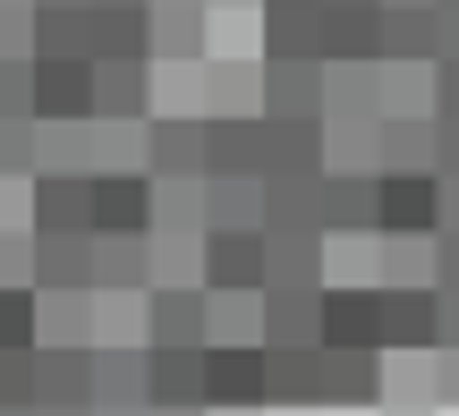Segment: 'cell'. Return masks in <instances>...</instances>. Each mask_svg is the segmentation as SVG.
Masks as SVG:
<instances>
[{"instance_id": "cell-1", "label": "cell", "mask_w": 459, "mask_h": 416, "mask_svg": "<svg viewBox=\"0 0 459 416\" xmlns=\"http://www.w3.org/2000/svg\"><path fill=\"white\" fill-rule=\"evenodd\" d=\"M443 230V170H375V238H434Z\"/></svg>"}, {"instance_id": "cell-2", "label": "cell", "mask_w": 459, "mask_h": 416, "mask_svg": "<svg viewBox=\"0 0 459 416\" xmlns=\"http://www.w3.org/2000/svg\"><path fill=\"white\" fill-rule=\"evenodd\" d=\"M204 408H273V349L264 340H204Z\"/></svg>"}, {"instance_id": "cell-3", "label": "cell", "mask_w": 459, "mask_h": 416, "mask_svg": "<svg viewBox=\"0 0 459 416\" xmlns=\"http://www.w3.org/2000/svg\"><path fill=\"white\" fill-rule=\"evenodd\" d=\"M443 349V289L392 281L383 289V357H434Z\"/></svg>"}, {"instance_id": "cell-4", "label": "cell", "mask_w": 459, "mask_h": 416, "mask_svg": "<svg viewBox=\"0 0 459 416\" xmlns=\"http://www.w3.org/2000/svg\"><path fill=\"white\" fill-rule=\"evenodd\" d=\"M145 340L153 349H204L213 340V289L204 281H162L145 298Z\"/></svg>"}, {"instance_id": "cell-5", "label": "cell", "mask_w": 459, "mask_h": 416, "mask_svg": "<svg viewBox=\"0 0 459 416\" xmlns=\"http://www.w3.org/2000/svg\"><path fill=\"white\" fill-rule=\"evenodd\" d=\"M264 281H273L264 230H204V289H264Z\"/></svg>"}, {"instance_id": "cell-6", "label": "cell", "mask_w": 459, "mask_h": 416, "mask_svg": "<svg viewBox=\"0 0 459 416\" xmlns=\"http://www.w3.org/2000/svg\"><path fill=\"white\" fill-rule=\"evenodd\" d=\"M434 51H443V0H383V60L434 68Z\"/></svg>"}, {"instance_id": "cell-7", "label": "cell", "mask_w": 459, "mask_h": 416, "mask_svg": "<svg viewBox=\"0 0 459 416\" xmlns=\"http://www.w3.org/2000/svg\"><path fill=\"white\" fill-rule=\"evenodd\" d=\"M153 230V179L145 170H102L94 179V238H145Z\"/></svg>"}, {"instance_id": "cell-8", "label": "cell", "mask_w": 459, "mask_h": 416, "mask_svg": "<svg viewBox=\"0 0 459 416\" xmlns=\"http://www.w3.org/2000/svg\"><path fill=\"white\" fill-rule=\"evenodd\" d=\"M324 349H383V281L324 289Z\"/></svg>"}, {"instance_id": "cell-9", "label": "cell", "mask_w": 459, "mask_h": 416, "mask_svg": "<svg viewBox=\"0 0 459 416\" xmlns=\"http://www.w3.org/2000/svg\"><path fill=\"white\" fill-rule=\"evenodd\" d=\"M264 119H324V60H264Z\"/></svg>"}, {"instance_id": "cell-10", "label": "cell", "mask_w": 459, "mask_h": 416, "mask_svg": "<svg viewBox=\"0 0 459 416\" xmlns=\"http://www.w3.org/2000/svg\"><path fill=\"white\" fill-rule=\"evenodd\" d=\"M145 408H204V349H145Z\"/></svg>"}, {"instance_id": "cell-11", "label": "cell", "mask_w": 459, "mask_h": 416, "mask_svg": "<svg viewBox=\"0 0 459 416\" xmlns=\"http://www.w3.org/2000/svg\"><path fill=\"white\" fill-rule=\"evenodd\" d=\"M324 230L375 238V170H324Z\"/></svg>"}, {"instance_id": "cell-12", "label": "cell", "mask_w": 459, "mask_h": 416, "mask_svg": "<svg viewBox=\"0 0 459 416\" xmlns=\"http://www.w3.org/2000/svg\"><path fill=\"white\" fill-rule=\"evenodd\" d=\"M153 179H204V119H153Z\"/></svg>"}, {"instance_id": "cell-13", "label": "cell", "mask_w": 459, "mask_h": 416, "mask_svg": "<svg viewBox=\"0 0 459 416\" xmlns=\"http://www.w3.org/2000/svg\"><path fill=\"white\" fill-rule=\"evenodd\" d=\"M375 357H383V349H324V400H332V408H366V400H383Z\"/></svg>"}, {"instance_id": "cell-14", "label": "cell", "mask_w": 459, "mask_h": 416, "mask_svg": "<svg viewBox=\"0 0 459 416\" xmlns=\"http://www.w3.org/2000/svg\"><path fill=\"white\" fill-rule=\"evenodd\" d=\"M264 349H273V408L324 400V349H281V340H264Z\"/></svg>"}, {"instance_id": "cell-15", "label": "cell", "mask_w": 459, "mask_h": 416, "mask_svg": "<svg viewBox=\"0 0 459 416\" xmlns=\"http://www.w3.org/2000/svg\"><path fill=\"white\" fill-rule=\"evenodd\" d=\"M204 230H264V179H204Z\"/></svg>"}, {"instance_id": "cell-16", "label": "cell", "mask_w": 459, "mask_h": 416, "mask_svg": "<svg viewBox=\"0 0 459 416\" xmlns=\"http://www.w3.org/2000/svg\"><path fill=\"white\" fill-rule=\"evenodd\" d=\"M434 111L459 119V51H443V60H434Z\"/></svg>"}, {"instance_id": "cell-17", "label": "cell", "mask_w": 459, "mask_h": 416, "mask_svg": "<svg viewBox=\"0 0 459 416\" xmlns=\"http://www.w3.org/2000/svg\"><path fill=\"white\" fill-rule=\"evenodd\" d=\"M434 400L459 408V340H443V349H434Z\"/></svg>"}, {"instance_id": "cell-18", "label": "cell", "mask_w": 459, "mask_h": 416, "mask_svg": "<svg viewBox=\"0 0 459 416\" xmlns=\"http://www.w3.org/2000/svg\"><path fill=\"white\" fill-rule=\"evenodd\" d=\"M434 170L459 179V119H443V111H434Z\"/></svg>"}, {"instance_id": "cell-19", "label": "cell", "mask_w": 459, "mask_h": 416, "mask_svg": "<svg viewBox=\"0 0 459 416\" xmlns=\"http://www.w3.org/2000/svg\"><path fill=\"white\" fill-rule=\"evenodd\" d=\"M43 340H85V306L77 298H51V332Z\"/></svg>"}, {"instance_id": "cell-20", "label": "cell", "mask_w": 459, "mask_h": 416, "mask_svg": "<svg viewBox=\"0 0 459 416\" xmlns=\"http://www.w3.org/2000/svg\"><path fill=\"white\" fill-rule=\"evenodd\" d=\"M221 416H255V408H221Z\"/></svg>"}, {"instance_id": "cell-21", "label": "cell", "mask_w": 459, "mask_h": 416, "mask_svg": "<svg viewBox=\"0 0 459 416\" xmlns=\"http://www.w3.org/2000/svg\"><path fill=\"white\" fill-rule=\"evenodd\" d=\"M443 9H459V0H443Z\"/></svg>"}]
</instances>
